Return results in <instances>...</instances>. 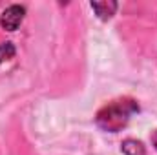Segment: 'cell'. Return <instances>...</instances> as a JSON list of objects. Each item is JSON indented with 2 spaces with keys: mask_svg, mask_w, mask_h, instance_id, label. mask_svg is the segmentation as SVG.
Returning <instances> with one entry per match:
<instances>
[{
  "mask_svg": "<svg viewBox=\"0 0 157 155\" xmlns=\"http://www.w3.org/2000/svg\"><path fill=\"white\" fill-rule=\"evenodd\" d=\"M135 112H139V104L135 100H132V99H119V100L110 102L108 106H104L97 113L95 120H97V126L102 128L104 131L117 133L128 124L130 117Z\"/></svg>",
  "mask_w": 157,
  "mask_h": 155,
  "instance_id": "6da1fadb",
  "label": "cell"
},
{
  "mask_svg": "<svg viewBox=\"0 0 157 155\" xmlns=\"http://www.w3.org/2000/svg\"><path fill=\"white\" fill-rule=\"evenodd\" d=\"M24 15H26V9L22 6L13 4V6H9V7H6L2 11V15H0V26L4 29H7V31H15L22 24Z\"/></svg>",
  "mask_w": 157,
  "mask_h": 155,
  "instance_id": "7a4b0ae2",
  "label": "cell"
},
{
  "mask_svg": "<svg viewBox=\"0 0 157 155\" xmlns=\"http://www.w3.org/2000/svg\"><path fill=\"white\" fill-rule=\"evenodd\" d=\"M90 6H91V9L97 13V17H99V18H102V20L112 18V17L115 15V11H117V2H112V0H104V2H91Z\"/></svg>",
  "mask_w": 157,
  "mask_h": 155,
  "instance_id": "3957f363",
  "label": "cell"
},
{
  "mask_svg": "<svg viewBox=\"0 0 157 155\" xmlns=\"http://www.w3.org/2000/svg\"><path fill=\"white\" fill-rule=\"evenodd\" d=\"M122 152L126 155H146V148L137 139H126L122 142Z\"/></svg>",
  "mask_w": 157,
  "mask_h": 155,
  "instance_id": "277c9868",
  "label": "cell"
},
{
  "mask_svg": "<svg viewBox=\"0 0 157 155\" xmlns=\"http://www.w3.org/2000/svg\"><path fill=\"white\" fill-rule=\"evenodd\" d=\"M13 57H15V46L11 42L2 44L0 46V64L6 62V60H9V59H13Z\"/></svg>",
  "mask_w": 157,
  "mask_h": 155,
  "instance_id": "5b68a950",
  "label": "cell"
},
{
  "mask_svg": "<svg viewBox=\"0 0 157 155\" xmlns=\"http://www.w3.org/2000/svg\"><path fill=\"white\" fill-rule=\"evenodd\" d=\"M152 144L155 146V150H157V130L154 131V133H152Z\"/></svg>",
  "mask_w": 157,
  "mask_h": 155,
  "instance_id": "8992f818",
  "label": "cell"
}]
</instances>
